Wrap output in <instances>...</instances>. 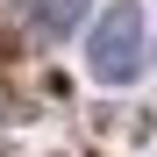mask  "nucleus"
Listing matches in <instances>:
<instances>
[{
    "instance_id": "f257e3e1",
    "label": "nucleus",
    "mask_w": 157,
    "mask_h": 157,
    "mask_svg": "<svg viewBox=\"0 0 157 157\" xmlns=\"http://www.w3.org/2000/svg\"><path fill=\"white\" fill-rule=\"evenodd\" d=\"M86 64H93L100 86H128V78L143 71V7H136V0L100 7L93 36H86Z\"/></svg>"
},
{
    "instance_id": "f03ea898",
    "label": "nucleus",
    "mask_w": 157,
    "mask_h": 157,
    "mask_svg": "<svg viewBox=\"0 0 157 157\" xmlns=\"http://www.w3.org/2000/svg\"><path fill=\"white\" fill-rule=\"evenodd\" d=\"M78 14H86V0H36V7H29V21H36V36H43V43L71 36V29H78Z\"/></svg>"
}]
</instances>
